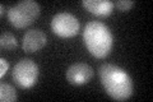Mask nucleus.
<instances>
[{"label": "nucleus", "instance_id": "1", "mask_svg": "<svg viewBox=\"0 0 153 102\" xmlns=\"http://www.w3.org/2000/svg\"><path fill=\"white\" fill-rule=\"evenodd\" d=\"M106 93L116 101H126L133 95V80L128 73L114 64H103L98 70Z\"/></svg>", "mask_w": 153, "mask_h": 102}, {"label": "nucleus", "instance_id": "2", "mask_svg": "<svg viewBox=\"0 0 153 102\" xmlns=\"http://www.w3.org/2000/svg\"><path fill=\"white\" fill-rule=\"evenodd\" d=\"M83 41L87 50L94 57L103 59L111 52L114 37L106 24L98 21H92L84 27Z\"/></svg>", "mask_w": 153, "mask_h": 102}, {"label": "nucleus", "instance_id": "3", "mask_svg": "<svg viewBox=\"0 0 153 102\" xmlns=\"http://www.w3.org/2000/svg\"><path fill=\"white\" fill-rule=\"evenodd\" d=\"M40 5L33 0H22L8 10V19L16 28H26L38 18Z\"/></svg>", "mask_w": 153, "mask_h": 102}, {"label": "nucleus", "instance_id": "4", "mask_svg": "<svg viewBox=\"0 0 153 102\" xmlns=\"http://www.w3.org/2000/svg\"><path fill=\"white\" fill-rule=\"evenodd\" d=\"M38 73V65L35 61L31 59H22L14 65L12 77L18 87L28 89L37 83Z\"/></svg>", "mask_w": 153, "mask_h": 102}, {"label": "nucleus", "instance_id": "5", "mask_svg": "<svg viewBox=\"0 0 153 102\" xmlns=\"http://www.w3.org/2000/svg\"><path fill=\"white\" fill-rule=\"evenodd\" d=\"M51 28L57 36L69 38L75 36L79 31V21L70 13H57L52 17Z\"/></svg>", "mask_w": 153, "mask_h": 102}, {"label": "nucleus", "instance_id": "6", "mask_svg": "<svg viewBox=\"0 0 153 102\" xmlns=\"http://www.w3.org/2000/svg\"><path fill=\"white\" fill-rule=\"evenodd\" d=\"M93 69L84 63H75L66 70V80L73 86H82L88 83L93 78Z\"/></svg>", "mask_w": 153, "mask_h": 102}, {"label": "nucleus", "instance_id": "7", "mask_svg": "<svg viewBox=\"0 0 153 102\" xmlns=\"http://www.w3.org/2000/svg\"><path fill=\"white\" fill-rule=\"evenodd\" d=\"M47 43V37L41 30H30L25 33L22 48L26 52H36Z\"/></svg>", "mask_w": 153, "mask_h": 102}, {"label": "nucleus", "instance_id": "8", "mask_svg": "<svg viewBox=\"0 0 153 102\" xmlns=\"http://www.w3.org/2000/svg\"><path fill=\"white\" fill-rule=\"evenodd\" d=\"M83 7L98 17H107L114 9V1L110 0H83Z\"/></svg>", "mask_w": 153, "mask_h": 102}, {"label": "nucleus", "instance_id": "9", "mask_svg": "<svg viewBox=\"0 0 153 102\" xmlns=\"http://www.w3.org/2000/svg\"><path fill=\"white\" fill-rule=\"evenodd\" d=\"M17 98H18V95L13 86L8 84V83L0 84V101L1 102H13Z\"/></svg>", "mask_w": 153, "mask_h": 102}, {"label": "nucleus", "instance_id": "10", "mask_svg": "<svg viewBox=\"0 0 153 102\" xmlns=\"http://www.w3.org/2000/svg\"><path fill=\"white\" fill-rule=\"evenodd\" d=\"M18 45L17 38L10 32H3L1 37H0V47L3 50H13Z\"/></svg>", "mask_w": 153, "mask_h": 102}, {"label": "nucleus", "instance_id": "11", "mask_svg": "<svg viewBox=\"0 0 153 102\" xmlns=\"http://www.w3.org/2000/svg\"><path fill=\"white\" fill-rule=\"evenodd\" d=\"M134 4L135 1H133V0H116V1H114V7H116L121 12H129Z\"/></svg>", "mask_w": 153, "mask_h": 102}, {"label": "nucleus", "instance_id": "12", "mask_svg": "<svg viewBox=\"0 0 153 102\" xmlns=\"http://www.w3.org/2000/svg\"><path fill=\"white\" fill-rule=\"evenodd\" d=\"M9 69V63L4 57L0 59V78H4V75L7 74V71Z\"/></svg>", "mask_w": 153, "mask_h": 102}, {"label": "nucleus", "instance_id": "13", "mask_svg": "<svg viewBox=\"0 0 153 102\" xmlns=\"http://www.w3.org/2000/svg\"><path fill=\"white\" fill-rule=\"evenodd\" d=\"M4 13H5V7H4V4H0V16H4Z\"/></svg>", "mask_w": 153, "mask_h": 102}]
</instances>
